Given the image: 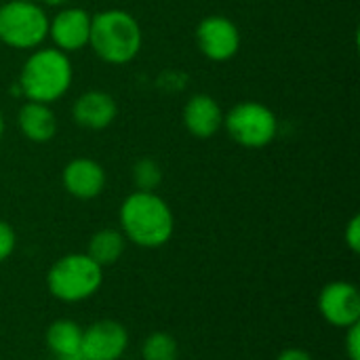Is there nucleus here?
Returning <instances> with one entry per match:
<instances>
[{
	"label": "nucleus",
	"instance_id": "f257e3e1",
	"mask_svg": "<svg viewBox=\"0 0 360 360\" xmlns=\"http://www.w3.org/2000/svg\"><path fill=\"white\" fill-rule=\"evenodd\" d=\"M118 230L139 249H160L175 234V215L160 194L135 190L118 209Z\"/></svg>",
	"mask_w": 360,
	"mask_h": 360
},
{
	"label": "nucleus",
	"instance_id": "f03ea898",
	"mask_svg": "<svg viewBox=\"0 0 360 360\" xmlns=\"http://www.w3.org/2000/svg\"><path fill=\"white\" fill-rule=\"evenodd\" d=\"M74 80V68L68 53L44 46L34 49L19 72V91L27 101L53 103L61 99Z\"/></svg>",
	"mask_w": 360,
	"mask_h": 360
},
{
	"label": "nucleus",
	"instance_id": "7ed1b4c3",
	"mask_svg": "<svg viewBox=\"0 0 360 360\" xmlns=\"http://www.w3.org/2000/svg\"><path fill=\"white\" fill-rule=\"evenodd\" d=\"M141 44V25L129 11L105 8L91 15L89 46L101 61L110 65L131 63L139 55Z\"/></svg>",
	"mask_w": 360,
	"mask_h": 360
},
{
	"label": "nucleus",
	"instance_id": "20e7f679",
	"mask_svg": "<svg viewBox=\"0 0 360 360\" xmlns=\"http://www.w3.org/2000/svg\"><path fill=\"white\" fill-rule=\"evenodd\" d=\"M103 285V268L86 253H68L55 259L46 272V291L61 304H82Z\"/></svg>",
	"mask_w": 360,
	"mask_h": 360
},
{
	"label": "nucleus",
	"instance_id": "39448f33",
	"mask_svg": "<svg viewBox=\"0 0 360 360\" xmlns=\"http://www.w3.org/2000/svg\"><path fill=\"white\" fill-rule=\"evenodd\" d=\"M49 38V15L32 0L0 2V44L34 51Z\"/></svg>",
	"mask_w": 360,
	"mask_h": 360
},
{
	"label": "nucleus",
	"instance_id": "423d86ee",
	"mask_svg": "<svg viewBox=\"0 0 360 360\" xmlns=\"http://www.w3.org/2000/svg\"><path fill=\"white\" fill-rule=\"evenodd\" d=\"M224 129L240 148L262 150L276 139L278 118L266 103L240 101L224 114Z\"/></svg>",
	"mask_w": 360,
	"mask_h": 360
},
{
	"label": "nucleus",
	"instance_id": "0eeeda50",
	"mask_svg": "<svg viewBox=\"0 0 360 360\" xmlns=\"http://www.w3.org/2000/svg\"><path fill=\"white\" fill-rule=\"evenodd\" d=\"M316 308L327 325L335 329H348L360 323L359 287L348 281L327 283L319 293Z\"/></svg>",
	"mask_w": 360,
	"mask_h": 360
},
{
	"label": "nucleus",
	"instance_id": "6e6552de",
	"mask_svg": "<svg viewBox=\"0 0 360 360\" xmlns=\"http://www.w3.org/2000/svg\"><path fill=\"white\" fill-rule=\"evenodd\" d=\"M129 342V329L120 321L101 319L82 327L80 354L84 360H122Z\"/></svg>",
	"mask_w": 360,
	"mask_h": 360
},
{
	"label": "nucleus",
	"instance_id": "1a4fd4ad",
	"mask_svg": "<svg viewBox=\"0 0 360 360\" xmlns=\"http://www.w3.org/2000/svg\"><path fill=\"white\" fill-rule=\"evenodd\" d=\"M196 44L207 59L230 61L240 51V30L224 15H209L196 25Z\"/></svg>",
	"mask_w": 360,
	"mask_h": 360
},
{
	"label": "nucleus",
	"instance_id": "9d476101",
	"mask_svg": "<svg viewBox=\"0 0 360 360\" xmlns=\"http://www.w3.org/2000/svg\"><path fill=\"white\" fill-rule=\"evenodd\" d=\"M91 15L80 6H65L57 15L49 17V38L55 49L63 53H76L89 46Z\"/></svg>",
	"mask_w": 360,
	"mask_h": 360
},
{
	"label": "nucleus",
	"instance_id": "9b49d317",
	"mask_svg": "<svg viewBox=\"0 0 360 360\" xmlns=\"http://www.w3.org/2000/svg\"><path fill=\"white\" fill-rule=\"evenodd\" d=\"M63 190L76 200H95L105 190V169L86 156L72 158L61 173Z\"/></svg>",
	"mask_w": 360,
	"mask_h": 360
},
{
	"label": "nucleus",
	"instance_id": "f8f14e48",
	"mask_svg": "<svg viewBox=\"0 0 360 360\" xmlns=\"http://www.w3.org/2000/svg\"><path fill=\"white\" fill-rule=\"evenodd\" d=\"M181 120L192 137L211 139L224 129V110L215 97L207 93H198L186 101Z\"/></svg>",
	"mask_w": 360,
	"mask_h": 360
},
{
	"label": "nucleus",
	"instance_id": "ddd939ff",
	"mask_svg": "<svg viewBox=\"0 0 360 360\" xmlns=\"http://www.w3.org/2000/svg\"><path fill=\"white\" fill-rule=\"evenodd\" d=\"M118 116L116 99L105 91H86L72 105V118L78 127L89 131L108 129Z\"/></svg>",
	"mask_w": 360,
	"mask_h": 360
},
{
	"label": "nucleus",
	"instance_id": "4468645a",
	"mask_svg": "<svg viewBox=\"0 0 360 360\" xmlns=\"http://www.w3.org/2000/svg\"><path fill=\"white\" fill-rule=\"evenodd\" d=\"M17 127L27 141L46 143L57 135L59 122L49 103L25 101L17 112Z\"/></svg>",
	"mask_w": 360,
	"mask_h": 360
},
{
	"label": "nucleus",
	"instance_id": "2eb2a0df",
	"mask_svg": "<svg viewBox=\"0 0 360 360\" xmlns=\"http://www.w3.org/2000/svg\"><path fill=\"white\" fill-rule=\"evenodd\" d=\"M44 344L55 360L82 356V327L72 319H57L46 327Z\"/></svg>",
	"mask_w": 360,
	"mask_h": 360
},
{
	"label": "nucleus",
	"instance_id": "dca6fc26",
	"mask_svg": "<svg viewBox=\"0 0 360 360\" xmlns=\"http://www.w3.org/2000/svg\"><path fill=\"white\" fill-rule=\"evenodd\" d=\"M127 245L129 243H127V238L122 236V232L118 228H101L89 238V245H86L84 253L97 266H101L105 270V268H112V266H116L120 262V257L127 251Z\"/></svg>",
	"mask_w": 360,
	"mask_h": 360
},
{
	"label": "nucleus",
	"instance_id": "f3484780",
	"mask_svg": "<svg viewBox=\"0 0 360 360\" xmlns=\"http://www.w3.org/2000/svg\"><path fill=\"white\" fill-rule=\"evenodd\" d=\"M139 354L141 360H179V342L167 331H154L143 340Z\"/></svg>",
	"mask_w": 360,
	"mask_h": 360
},
{
	"label": "nucleus",
	"instance_id": "a211bd4d",
	"mask_svg": "<svg viewBox=\"0 0 360 360\" xmlns=\"http://www.w3.org/2000/svg\"><path fill=\"white\" fill-rule=\"evenodd\" d=\"M162 181V169L152 158H139L133 165V184L137 190L143 192H156V188Z\"/></svg>",
	"mask_w": 360,
	"mask_h": 360
},
{
	"label": "nucleus",
	"instance_id": "6ab92c4d",
	"mask_svg": "<svg viewBox=\"0 0 360 360\" xmlns=\"http://www.w3.org/2000/svg\"><path fill=\"white\" fill-rule=\"evenodd\" d=\"M17 247V234L11 224L0 219V264H4Z\"/></svg>",
	"mask_w": 360,
	"mask_h": 360
},
{
	"label": "nucleus",
	"instance_id": "aec40b11",
	"mask_svg": "<svg viewBox=\"0 0 360 360\" xmlns=\"http://www.w3.org/2000/svg\"><path fill=\"white\" fill-rule=\"evenodd\" d=\"M344 243L346 247L350 249V253L359 255L360 253V217L359 215H352L350 221L346 224L344 228Z\"/></svg>",
	"mask_w": 360,
	"mask_h": 360
},
{
	"label": "nucleus",
	"instance_id": "412c9836",
	"mask_svg": "<svg viewBox=\"0 0 360 360\" xmlns=\"http://www.w3.org/2000/svg\"><path fill=\"white\" fill-rule=\"evenodd\" d=\"M346 338H344V350L348 360H360V323L344 329Z\"/></svg>",
	"mask_w": 360,
	"mask_h": 360
},
{
	"label": "nucleus",
	"instance_id": "4be33fe9",
	"mask_svg": "<svg viewBox=\"0 0 360 360\" xmlns=\"http://www.w3.org/2000/svg\"><path fill=\"white\" fill-rule=\"evenodd\" d=\"M276 360H314V356L308 352V350H304V348H285Z\"/></svg>",
	"mask_w": 360,
	"mask_h": 360
},
{
	"label": "nucleus",
	"instance_id": "5701e85b",
	"mask_svg": "<svg viewBox=\"0 0 360 360\" xmlns=\"http://www.w3.org/2000/svg\"><path fill=\"white\" fill-rule=\"evenodd\" d=\"M44 2H46L49 6H63L68 0H44Z\"/></svg>",
	"mask_w": 360,
	"mask_h": 360
},
{
	"label": "nucleus",
	"instance_id": "b1692460",
	"mask_svg": "<svg viewBox=\"0 0 360 360\" xmlns=\"http://www.w3.org/2000/svg\"><path fill=\"white\" fill-rule=\"evenodd\" d=\"M2 133H4V116L0 112V139H2Z\"/></svg>",
	"mask_w": 360,
	"mask_h": 360
},
{
	"label": "nucleus",
	"instance_id": "393cba45",
	"mask_svg": "<svg viewBox=\"0 0 360 360\" xmlns=\"http://www.w3.org/2000/svg\"><path fill=\"white\" fill-rule=\"evenodd\" d=\"M32 2H38V0H32Z\"/></svg>",
	"mask_w": 360,
	"mask_h": 360
},
{
	"label": "nucleus",
	"instance_id": "a878e982",
	"mask_svg": "<svg viewBox=\"0 0 360 360\" xmlns=\"http://www.w3.org/2000/svg\"><path fill=\"white\" fill-rule=\"evenodd\" d=\"M0 2H2V0H0Z\"/></svg>",
	"mask_w": 360,
	"mask_h": 360
}]
</instances>
